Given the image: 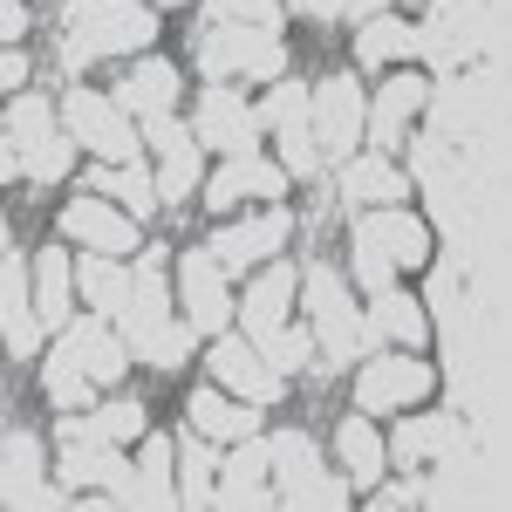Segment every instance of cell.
<instances>
[{
  "mask_svg": "<svg viewBox=\"0 0 512 512\" xmlns=\"http://www.w3.org/2000/svg\"><path fill=\"white\" fill-rule=\"evenodd\" d=\"M62 35H69L62 62H69V76H76V69L103 62V55H130V48H144V41L158 35V14L137 7V0H69Z\"/></svg>",
  "mask_w": 512,
  "mask_h": 512,
  "instance_id": "obj_1",
  "label": "cell"
},
{
  "mask_svg": "<svg viewBox=\"0 0 512 512\" xmlns=\"http://www.w3.org/2000/svg\"><path fill=\"white\" fill-rule=\"evenodd\" d=\"M308 315H315V342L335 362H355V355L369 349V315H355L349 287H342V274L335 267H308Z\"/></svg>",
  "mask_w": 512,
  "mask_h": 512,
  "instance_id": "obj_2",
  "label": "cell"
},
{
  "mask_svg": "<svg viewBox=\"0 0 512 512\" xmlns=\"http://www.w3.org/2000/svg\"><path fill=\"white\" fill-rule=\"evenodd\" d=\"M62 123H69V137L89 144L96 158L110 164H137V130H130V110H123L117 96H96V89H76L69 103H62Z\"/></svg>",
  "mask_w": 512,
  "mask_h": 512,
  "instance_id": "obj_3",
  "label": "cell"
},
{
  "mask_svg": "<svg viewBox=\"0 0 512 512\" xmlns=\"http://www.w3.org/2000/svg\"><path fill=\"white\" fill-rule=\"evenodd\" d=\"M198 62L205 76H260V82H280V41L274 28H239V21H219L212 35L198 41Z\"/></svg>",
  "mask_w": 512,
  "mask_h": 512,
  "instance_id": "obj_4",
  "label": "cell"
},
{
  "mask_svg": "<svg viewBox=\"0 0 512 512\" xmlns=\"http://www.w3.org/2000/svg\"><path fill=\"white\" fill-rule=\"evenodd\" d=\"M164 287H171V253L164 246H151L144 260H137V287H130V301H123V342H130V355H151V342H158L164 328H171V301H164Z\"/></svg>",
  "mask_w": 512,
  "mask_h": 512,
  "instance_id": "obj_5",
  "label": "cell"
},
{
  "mask_svg": "<svg viewBox=\"0 0 512 512\" xmlns=\"http://www.w3.org/2000/svg\"><path fill=\"white\" fill-rule=\"evenodd\" d=\"M362 130H369V110H362V89H355V76H328V82L315 89V137H321V158H349Z\"/></svg>",
  "mask_w": 512,
  "mask_h": 512,
  "instance_id": "obj_6",
  "label": "cell"
},
{
  "mask_svg": "<svg viewBox=\"0 0 512 512\" xmlns=\"http://www.w3.org/2000/svg\"><path fill=\"white\" fill-rule=\"evenodd\" d=\"M431 383L437 376L424 362H410V355H376V362H362L355 403H362V410H403V403H424Z\"/></svg>",
  "mask_w": 512,
  "mask_h": 512,
  "instance_id": "obj_7",
  "label": "cell"
},
{
  "mask_svg": "<svg viewBox=\"0 0 512 512\" xmlns=\"http://www.w3.org/2000/svg\"><path fill=\"white\" fill-rule=\"evenodd\" d=\"M260 110H246L233 89H205L198 96V144H219V151H233V158H246L253 144H260Z\"/></svg>",
  "mask_w": 512,
  "mask_h": 512,
  "instance_id": "obj_8",
  "label": "cell"
},
{
  "mask_svg": "<svg viewBox=\"0 0 512 512\" xmlns=\"http://www.w3.org/2000/svg\"><path fill=\"white\" fill-rule=\"evenodd\" d=\"M212 376H219L239 403H274V396L287 390L274 362H267V355H253L246 342H233V335H226V342H212Z\"/></svg>",
  "mask_w": 512,
  "mask_h": 512,
  "instance_id": "obj_9",
  "label": "cell"
},
{
  "mask_svg": "<svg viewBox=\"0 0 512 512\" xmlns=\"http://www.w3.org/2000/svg\"><path fill=\"white\" fill-rule=\"evenodd\" d=\"M178 287H185V315H192L198 335H212V328H226V321H233L226 280H219V253H185V267H178Z\"/></svg>",
  "mask_w": 512,
  "mask_h": 512,
  "instance_id": "obj_10",
  "label": "cell"
},
{
  "mask_svg": "<svg viewBox=\"0 0 512 512\" xmlns=\"http://www.w3.org/2000/svg\"><path fill=\"white\" fill-rule=\"evenodd\" d=\"M62 233L82 239V246H96V253H130V246H137V212H117V205H103V198H76V205L62 212Z\"/></svg>",
  "mask_w": 512,
  "mask_h": 512,
  "instance_id": "obj_11",
  "label": "cell"
},
{
  "mask_svg": "<svg viewBox=\"0 0 512 512\" xmlns=\"http://www.w3.org/2000/svg\"><path fill=\"white\" fill-rule=\"evenodd\" d=\"M0 328H7V355L28 362L41 349V308H28V274H21V246L7 239V287H0Z\"/></svg>",
  "mask_w": 512,
  "mask_h": 512,
  "instance_id": "obj_12",
  "label": "cell"
},
{
  "mask_svg": "<svg viewBox=\"0 0 512 512\" xmlns=\"http://www.w3.org/2000/svg\"><path fill=\"white\" fill-rule=\"evenodd\" d=\"M267 465H274V444H253V437H239V451L226 458V472H219V506H267L274 492H267Z\"/></svg>",
  "mask_w": 512,
  "mask_h": 512,
  "instance_id": "obj_13",
  "label": "cell"
},
{
  "mask_svg": "<svg viewBox=\"0 0 512 512\" xmlns=\"http://www.w3.org/2000/svg\"><path fill=\"white\" fill-rule=\"evenodd\" d=\"M280 192H287V164H267V158L246 151V158H233L219 178H212V192H205V198L226 212V205H239V198H280Z\"/></svg>",
  "mask_w": 512,
  "mask_h": 512,
  "instance_id": "obj_14",
  "label": "cell"
},
{
  "mask_svg": "<svg viewBox=\"0 0 512 512\" xmlns=\"http://www.w3.org/2000/svg\"><path fill=\"white\" fill-rule=\"evenodd\" d=\"M355 233H369L383 253H390L396 267H424V253H431V233H424V219H410L403 205H383V212H369Z\"/></svg>",
  "mask_w": 512,
  "mask_h": 512,
  "instance_id": "obj_15",
  "label": "cell"
},
{
  "mask_svg": "<svg viewBox=\"0 0 512 512\" xmlns=\"http://www.w3.org/2000/svg\"><path fill=\"white\" fill-rule=\"evenodd\" d=\"M123 110H137V117H171V103H178V69L171 62H137V69H123V82L110 89Z\"/></svg>",
  "mask_w": 512,
  "mask_h": 512,
  "instance_id": "obj_16",
  "label": "cell"
},
{
  "mask_svg": "<svg viewBox=\"0 0 512 512\" xmlns=\"http://www.w3.org/2000/svg\"><path fill=\"white\" fill-rule=\"evenodd\" d=\"M62 349L76 355V362L89 369V376H96V383H117V376H123V349H130V342H123V335H110V328H103L96 315H82L76 328L62 335Z\"/></svg>",
  "mask_w": 512,
  "mask_h": 512,
  "instance_id": "obj_17",
  "label": "cell"
},
{
  "mask_svg": "<svg viewBox=\"0 0 512 512\" xmlns=\"http://www.w3.org/2000/svg\"><path fill=\"white\" fill-rule=\"evenodd\" d=\"M280 239H287V219L267 212V219H246V226H226V233L212 239V253H219V267H253V260H267Z\"/></svg>",
  "mask_w": 512,
  "mask_h": 512,
  "instance_id": "obj_18",
  "label": "cell"
},
{
  "mask_svg": "<svg viewBox=\"0 0 512 512\" xmlns=\"http://www.w3.org/2000/svg\"><path fill=\"white\" fill-rule=\"evenodd\" d=\"M117 260H123V253H96V246H89V260H76L82 294H89L103 315H123V301H130V287H137V274L117 267Z\"/></svg>",
  "mask_w": 512,
  "mask_h": 512,
  "instance_id": "obj_19",
  "label": "cell"
},
{
  "mask_svg": "<svg viewBox=\"0 0 512 512\" xmlns=\"http://www.w3.org/2000/svg\"><path fill=\"white\" fill-rule=\"evenodd\" d=\"M342 198L349 205H403V171L390 158H349L342 164Z\"/></svg>",
  "mask_w": 512,
  "mask_h": 512,
  "instance_id": "obj_20",
  "label": "cell"
},
{
  "mask_svg": "<svg viewBox=\"0 0 512 512\" xmlns=\"http://www.w3.org/2000/svg\"><path fill=\"white\" fill-rule=\"evenodd\" d=\"M89 192H110V198H123V212H137V219H151V212L164 205L158 178H151L144 164H103V171H89Z\"/></svg>",
  "mask_w": 512,
  "mask_h": 512,
  "instance_id": "obj_21",
  "label": "cell"
},
{
  "mask_svg": "<svg viewBox=\"0 0 512 512\" xmlns=\"http://www.w3.org/2000/svg\"><path fill=\"white\" fill-rule=\"evenodd\" d=\"M144 431V410L137 403H103L96 417H69L62 424V444H123V437Z\"/></svg>",
  "mask_w": 512,
  "mask_h": 512,
  "instance_id": "obj_22",
  "label": "cell"
},
{
  "mask_svg": "<svg viewBox=\"0 0 512 512\" xmlns=\"http://www.w3.org/2000/svg\"><path fill=\"white\" fill-rule=\"evenodd\" d=\"M424 96H431V89H424L417 76H390V89H383V96H376V110H369V137L390 151L396 137H403V117H410Z\"/></svg>",
  "mask_w": 512,
  "mask_h": 512,
  "instance_id": "obj_23",
  "label": "cell"
},
{
  "mask_svg": "<svg viewBox=\"0 0 512 512\" xmlns=\"http://www.w3.org/2000/svg\"><path fill=\"white\" fill-rule=\"evenodd\" d=\"M287 301H294V267H274V274L253 280V294H246V308H239V321L260 335V328H280L287 321Z\"/></svg>",
  "mask_w": 512,
  "mask_h": 512,
  "instance_id": "obj_24",
  "label": "cell"
},
{
  "mask_svg": "<svg viewBox=\"0 0 512 512\" xmlns=\"http://www.w3.org/2000/svg\"><path fill=\"white\" fill-rule=\"evenodd\" d=\"M369 328L376 335H390V342H403V349H417L424 335H431V321H424V308L410 301V294H376V308H369Z\"/></svg>",
  "mask_w": 512,
  "mask_h": 512,
  "instance_id": "obj_25",
  "label": "cell"
},
{
  "mask_svg": "<svg viewBox=\"0 0 512 512\" xmlns=\"http://www.w3.org/2000/svg\"><path fill=\"white\" fill-rule=\"evenodd\" d=\"M69 280H76L69 253H41L35 260V308L48 328H69Z\"/></svg>",
  "mask_w": 512,
  "mask_h": 512,
  "instance_id": "obj_26",
  "label": "cell"
},
{
  "mask_svg": "<svg viewBox=\"0 0 512 512\" xmlns=\"http://www.w3.org/2000/svg\"><path fill=\"white\" fill-rule=\"evenodd\" d=\"M192 431L198 437H253V410H246V403H226V396L219 390H198L192 396Z\"/></svg>",
  "mask_w": 512,
  "mask_h": 512,
  "instance_id": "obj_27",
  "label": "cell"
},
{
  "mask_svg": "<svg viewBox=\"0 0 512 512\" xmlns=\"http://www.w3.org/2000/svg\"><path fill=\"white\" fill-rule=\"evenodd\" d=\"M335 444H342V465H349L355 485H376V478H383V437L369 431L362 417H349V424L335 431Z\"/></svg>",
  "mask_w": 512,
  "mask_h": 512,
  "instance_id": "obj_28",
  "label": "cell"
},
{
  "mask_svg": "<svg viewBox=\"0 0 512 512\" xmlns=\"http://www.w3.org/2000/svg\"><path fill=\"white\" fill-rule=\"evenodd\" d=\"M41 390H48V403H55V410H82V403H89V390H96V376H89L69 349H55V355H48Z\"/></svg>",
  "mask_w": 512,
  "mask_h": 512,
  "instance_id": "obj_29",
  "label": "cell"
},
{
  "mask_svg": "<svg viewBox=\"0 0 512 512\" xmlns=\"http://www.w3.org/2000/svg\"><path fill=\"white\" fill-rule=\"evenodd\" d=\"M69 164H76V137H41V144H28V151L7 144V171H28V178H41V185L62 178Z\"/></svg>",
  "mask_w": 512,
  "mask_h": 512,
  "instance_id": "obj_30",
  "label": "cell"
},
{
  "mask_svg": "<svg viewBox=\"0 0 512 512\" xmlns=\"http://www.w3.org/2000/svg\"><path fill=\"white\" fill-rule=\"evenodd\" d=\"M417 35L403 28V21H362V35H355V55L369 62V69H390L396 55H410Z\"/></svg>",
  "mask_w": 512,
  "mask_h": 512,
  "instance_id": "obj_31",
  "label": "cell"
},
{
  "mask_svg": "<svg viewBox=\"0 0 512 512\" xmlns=\"http://www.w3.org/2000/svg\"><path fill=\"white\" fill-rule=\"evenodd\" d=\"M280 164H287V178H315V171H321V137H315V117L280 123Z\"/></svg>",
  "mask_w": 512,
  "mask_h": 512,
  "instance_id": "obj_32",
  "label": "cell"
},
{
  "mask_svg": "<svg viewBox=\"0 0 512 512\" xmlns=\"http://www.w3.org/2000/svg\"><path fill=\"white\" fill-rule=\"evenodd\" d=\"M274 472H280V499H287V492H301V485L321 472V465H315V444H308L301 431L274 437Z\"/></svg>",
  "mask_w": 512,
  "mask_h": 512,
  "instance_id": "obj_33",
  "label": "cell"
},
{
  "mask_svg": "<svg viewBox=\"0 0 512 512\" xmlns=\"http://www.w3.org/2000/svg\"><path fill=\"white\" fill-rule=\"evenodd\" d=\"M41 137H55V103H41V96H14V110H7V144L14 151H28Z\"/></svg>",
  "mask_w": 512,
  "mask_h": 512,
  "instance_id": "obj_34",
  "label": "cell"
},
{
  "mask_svg": "<svg viewBox=\"0 0 512 512\" xmlns=\"http://www.w3.org/2000/svg\"><path fill=\"white\" fill-rule=\"evenodd\" d=\"M253 342H260V355L274 362L280 376H294V369H301V362L315 355V335H308V328H287V321H280V328H260Z\"/></svg>",
  "mask_w": 512,
  "mask_h": 512,
  "instance_id": "obj_35",
  "label": "cell"
},
{
  "mask_svg": "<svg viewBox=\"0 0 512 512\" xmlns=\"http://www.w3.org/2000/svg\"><path fill=\"white\" fill-rule=\"evenodd\" d=\"M185 492L171 485V444L164 437H151L144 444V506H178Z\"/></svg>",
  "mask_w": 512,
  "mask_h": 512,
  "instance_id": "obj_36",
  "label": "cell"
},
{
  "mask_svg": "<svg viewBox=\"0 0 512 512\" xmlns=\"http://www.w3.org/2000/svg\"><path fill=\"white\" fill-rule=\"evenodd\" d=\"M396 274H403V267H396L390 253H383V246H376L369 233H355V280H362L369 294H390V287H396Z\"/></svg>",
  "mask_w": 512,
  "mask_h": 512,
  "instance_id": "obj_37",
  "label": "cell"
},
{
  "mask_svg": "<svg viewBox=\"0 0 512 512\" xmlns=\"http://www.w3.org/2000/svg\"><path fill=\"white\" fill-rule=\"evenodd\" d=\"M458 437V424H444V417H417V424H403L396 431V458H431Z\"/></svg>",
  "mask_w": 512,
  "mask_h": 512,
  "instance_id": "obj_38",
  "label": "cell"
},
{
  "mask_svg": "<svg viewBox=\"0 0 512 512\" xmlns=\"http://www.w3.org/2000/svg\"><path fill=\"white\" fill-rule=\"evenodd\" d=\"M35 478H41V444L28 431H7V499L28 492Z\"/></svg>",
  "mask_w": 512,
  "mask_h": 512,
  "instance_id": "obj_39",
  "label": "cell"
},
{
  "mask_svg": "<svg viewBox=\"0 0 512 512\" xmlns=\"http://www.w3.org/2000/svg\"><path fill=\"white\" fill-rule=\"evenodd\" d=\"M294 117H315V89H301V82H274V96L260 103V123H294Z\"/></svg>",
  "mask_w": 512,
  "mask_h": 512,
  "instance_id": "obj_40",
  "label": "cell"
},
{
  "mask_svg": "<svg viewBox=\"0 0 512 512\" xmlns=\"http://www.w3.org/2000/svg\"><path fill=\"white\" fill-rule=\"evenodd\" d=\"M192 342H198L192 315H185V321L171 315V328H164L158 342H151V355H144V362H158V369H178V362H185V355H192Z\"/></svg>",
  "mask_w": 512,
  "mask_h": 512,
  "instance_id": "obj_41",
  "label": "cell"
},
{
  "mask_svg": "<svg viewBox=\"0 0 512 512\" xmlns=\"http://www.w3.org/2000/svg\"><path fill=\"white\" fill-rule=\"evenodd\" d=\"M158 192H164V198H192V192H198V144H192V151H178V158H164Z\"/></svg>",
  "mask_w": 512,
  "mask_h": 512,
  "instance_id": "obj_42",
  "label": "cell"
},
{
  "mask_svg": "<svg viewBox=\"0 0 512 512\" xmlns=\"http://www.w3.org/2000/svg\"><path fill=\"white\" fill-rule=\"evenodd\" d=\"M219 21H239V28H274L280 21V0H212Z\"/></svg>",
  "mask_w": 512,
  "mask_h": 512,
  "instance_id": "obj_43",
  "label": "cell"
},
{
  "mask_svg": "<svg viewBox=\"0 0 512 512\" xmlns=\"http://www.w3.org/2000/svg\"><path fill=\"white\" fill-rule=\"evenodd\" d=\"M205 485H212V451H205L198 437H185V472H178V492H185V499H212Z\"/></svg>",
  "mask_w": 512,
  "mask_h": 512,
  "instance_id": "obj_44",
  "label": "cell"
},
{
  "mask_svg": "<svg viewBox=\"0 0 512 512\" xmlns=\"http://www.w3.org/2000/svg\"><path fill=\"white\" fill-rule=\"evenodd\" d=\"M287 506H349V485H342V478H308V485H301V492H287Z\"/></svg>",
  "mask_w": 512,
  "mask_h": 512,
  "instance_id": "obj_45",
  "label": "cell"
},
{
  "mask_svg": "<svg viewBox=\"0 0 512 512\" xmlns=\"http://www.w3.org/2000/svg\"><path fill=\"white\" fill-rule=\"evenodd\" d=\"M144 144H151V151H164V158L192 151V137H185V130H178L171 117H144Z\"/></svg>",
  "mask_w": 512,
  "mask_h": 512,
  "instance_id": "obj_46",
  "label": "cell"
},
{
  "mask_svg": "<svg viewBox=\"0 0 512 512\" xmlns=\"http://www.w3.org/2000/svg\"><path fill=\"white\" fill-rule=\"evenodd\" d=\"M0 28H7V41H21V35H28V7L7 0V7H0Z\"/></svg>",
  "mask_w": 512,
  "mask_h": 512,
  "instance_id": "obj_47",
  "label": "cell"
},
{
  "mask_svg": "<svg viewBox=\"0 0 512 512\" xmlns=\"http://www.w3.org/2000/svg\"><path fill=\"white\" fill-rule=\"evenodd\" d=\"M0 76H7V89H14V96H21V82H28V55H21V48H14V55H7V62H0Z\"/></svg>",
  "mask_w": 512,
  "mask_h": 512,
  "instance_id": "obj_48",
  "label": "cell"
},
{
  "mask_svg": "<svg viewBox=\"0 0 512 512\" xmlns=\"http://www.w3.org/2000/svg\"><path fill=\"white\" fill-rule=\"evenodd\" d=\"M376 7H390V0H355L349 14H355V21H376Z\"/></svg>",
  "mask_w": 512,
  "mask_h": 512,
  "instance_id": "obj_49",
  "label": "cell"
},
{
  "mask_svg": "<svg viewBox=\"0 0 512 512\" xmlns=\"http://www.w3.org/2000/svg\"><path fill=\"white\" fill-rule=\"evenodd\" d=\"M164 7H185V0H164Z\"/></svg>",
  "mask_w": 512,
  "mask_h": 512,
  "instance_id": "obj_50",
  "label": "cell"
}]
</instances>
